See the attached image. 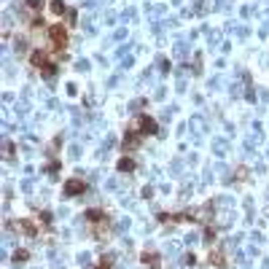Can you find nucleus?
I'll use <instances>...</instances> for the list:
<instances>
[{"label": "nucleus", "instance_id": "f257e3e1", "mask_svg": "<svg viewBox=\"0 0 269 269\" xmlns=\"http://www.w3.org/2000/svg\"><path fill=\"white\" fill-rule=\"evenodd\" d=\"M49 35H51V49H57V51L65 49V43H68L65 27H62V25H54V27H49Z\"/></svg>", "mask_w": 269, "mask_h": 269}, {"label": "nucleus", "instance_id": "f03ea898", "mask_svg": "<svg viewBox=\"0 0 269 269\" xmlns=\"http://www.w3.org/2000/svg\"><path fill=\"white\" fill-rule=\"evenodd\" d=\"M140 129H143V134H151V132H156V124H154V118L143 116V118H140Z\"/></svg>", "mask_w": 269, "mask_h": 269}, {"label": "nucleus", "instance_id": "7ed1b4c3", "mask_svg": "<svg viewBox=\"0 0 269 269\" xmlns=\"http://www.w3.org/2000/svg\"><path fill=\"white\" fill-rule=\"evenodd\" d=\"M84 188V183H78V180H73V183H68V194H78Z\"/></svg>", "mask_w": 269, "mask_h": 269}, {"label": "nucleus", "instance_id": "20e7f679", "mask_svg": "<svg viewBox=\"0 0 269 269\" xmlns=\"http://www.w3.org/2000/svg\"><path fill=\"white\" fill-rule=\"evenodd\" d=\"M51 9H54V14H65V3H62V0H54Z\"/></svg>", "mask_w": 269, "mask_h": 269}, {"label": "nucleus", "instance_id": "39448f33", "mask_svg": "<svg viewBox=\"0 0 269 269\" xmlns=\"http://www.w3.org/2000/svg\"><path fill=\"white\" fill-rule=\"evenodd\" d=\"M118 170H132V162H129V159H121V164H118Z\"/></svg>", "mask_w": 269, "mask_h": 269}]
</instances>
